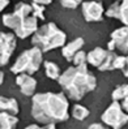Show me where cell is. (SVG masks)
I'll return each instance as SVG.
<instances>
[{"instance_id": "20", "label": "cell", "mask_w": 128, "mask_h": 129, "mask_svg": "<svg viewBox=\"0 0 128 129\" xmlns=\"http://www.w3.org/2000/svg\"><path fill=\"white\" fill-rule=\"evenodd\" d=\"M124 24V26H128V0H123L120 3V12H119V18Z\"/></svg>"}, {"instance_id": "16", "label": "cell", "mask_w": 128, "mask_h": 129, "mask_svg": "<svg viewBox=\"0 0 128 129\" xmlns=\"http://www.w3.org/2000/svg\"><path fill=\"white\" fill-rule=\"evenodd\" d=\"M33 7V14L35 18L38 20H44L46 16H44V11H46V5H50L51 2L50 0H37V2H32L30 3Z\"/></svg>"}, {"instance_id": "4", "label": "cell", "mask_w": 128, "mask_h": 129, "mask_svg": "<svg viewBox=\"0 0 128 129\" xmlns=\"http://www.w3.org/2000/svg\"><path fill=\"white\" fill-rule=\"evenodd\" d=\"M67 42V35L63 30H60L56 24L47 22L42 25L37 33L32 37L33 47L39 48L42 52H50L58 47H64Z\"/></svg>"}, {"instance_id": "5", "label": "cell", "mask_w": 128, "mask_h": 129, "mask_svg": "<svg viewBox=\"0 0 128 129\" xmlns=\"http://www.w3.org/2000/svg\"><path fill=\"white\" fill-rule=\"evenodd\" d=\"M125 57L127 56H120L116 52L103 50L102 47H95L88 54V63L101 72L122 71L125 65Z\"/></svg>"}, {"instance_id": "19", "label": "cell", "mask_w": 128, "mask_h": 129, "mask_svg": "<svg viewBox=\"0 0 128 129\" xmlns=\"http://www.w3.org/2000/svg\"><path fill=\"white\" fill-rule=\"evenodd\" d=\"M120 3L122 2H114L109 8L105 11V16L109 17V18H119V12H120Z\"/></svg>"}, {"instance_id": "21", "label": "cell", "mask_w": 128, "mask_h": 129, "mask_svg": "<svg viewBox=\"0 0 128 129\" xmlns=\"http://www.w3.org/2000/svg\"><path fill=\"white\" fill-rule=\"evenodd\" d=\"M73 64H74V67H81V65H86L88 64V54L85 51H80L79 54L74 56V59H73V61H72Z\"/></svg>"}, {"instance_id": "12", "label": "cell", "mask_w": 128, "mask_h": 129, "mask_svg": "<svg viewBox=\"0 0 128 129\" xmlns=\"http://www.w3.org/2000/svg\"><path fill=\"white\" fill-rule=\"evenodd\" d=\"M84 44H85V41H84V38H74L73 41L68 42L65 44V46L63 47L62 50V54H63V57L67 60V61H73V59L74 56H76L79 52L81 51V48L84 47Z\"/></svg>"}, {"instance_id": "10", "label": "cell", "mask_w": 128, "mask_h": 129, "mask_svg": "<svg viewBox=\"0 0 128 129\" xmlns=\"http://www.w3.org/2000/svg\"><path fill=\"white\" fill-rule=\"evenodd\" d=\"M82 16L86 22H98L103 20L105 8L101 2H84L81 4Z\"/></svg>"}, {"instance_id": "17", "label": "cell", "mask_w": 128, "mask_h": 129, "mask_svg": "<svg viewBox=\"0 0 128 129\" xmlns=\"http://www.w3.org/2000/svg\"><path fill=\"white\" fill-rule=\"evenodd\" d=\"M111 98L114 102H123L128 98V83L125 85H119L114 89L111 94Z\"/></svg>"}, {"instance_id": "24", "label": "cell", "mask_w": 128, "mask_h": 129, "mask_svg": "<svg viewBox=\"0 0 128 129\" xmlns=\"http://www.w3.org/2000/svg\"><path fill=\"white\" fill-rule=\"evenodd\" d=\"M24 129H46V126H41V125H38V124H30V125H28V126L24 128Z\"/></svg>"}, {"instance_id": "8", "label": "cell", "mask_w": 128, "mask_h": 129, "mask_svg": "<svg viewBox=\"0 0 128 129\" xmlns=\"http://www.w3.org/2000/svg\"><path fill=\"white\" fill-rule=\"evenodd\" d=\"M110 38L111 39L107 43L109 51H118L123 56H128V26H123L114 30Z\"/></svg>"}, {"instance_id": "22", "label": "cell", "mask_w": 128, "mask_h": 129, "mask_svg": "<svg viewBox=\"0 0 128 129\" xmlns=\"http://www.w3.org/2000/svg\"><path fill=\"white\" fill-rule=\"evenodd\" d=\"M64 8H69V9H76L79 8V5H81L82 3L80 0H63V2H60Z\"/></svg>"}, {"instance_id": "3", "label": "cell", "mask_w": 128, "mask_h": 129, "mask_svg": "<svg viewBox=\"0 0 128 129\" xmlns=\"http://www.w3.org/2000/svg\"><path fill=\"white\" fill-rule=\"evenodd\" d=\"M3 25L8 29H12L16 37L20 39H26L28 37L34 35L38 26V18L33 14V7L32 4L20 2L14 5V11L12 13H5L2 17Z\"/></svg>"}, {"instance_id": "28", "label": "cell", "mask_w": 128, "mask_h": 129, "mask_svg": "<svg viewBox=\"0 0 128 129\" xmlns=\"http://www.w3.org/2000/svg\"><path fill=\"white\" fill-rule=\"evenodd\" d=\"M46 129H58L56 128V124H48V125H44Z\"/></svg>"}, {"instance_id": "11", "label": "cell", "mask_w": 128, "mask_h": 129, "mask_svg": "<svg viewBox=\"0 0 128 129\" xmlns=\"http://www.w3.org/2000/svg\"><path fill=\"white\" fill-rule=\"evenodd\" d=\"M16 85L20 87V91L25 96H34L37 90V80L29 74H18L16 77Z\"/></svg>"}, {"instance_id": "1", "label": "cell", "mask_w": 128, "mask_h": 129, "mask_svg": "<svg viewBox=\"0 0 128 129\" xmlns=\"http://www.w3.org/2000/svg\"><path fill=\"white\" fill-rule=\"evenodd\" d=\"M69 102L64 93H37L32 98V116L39 124L64 123L69 119Z\"/></svg>"}, {"instance_id": "13", "label": "cell", "mask_w": 128, "mask_h": 129, "mask_svg": "<svg viewBox=\"0 0 128 129\" xmlns=\"http://www.w3.org/2000/svg\"><path fill=\"white\" fill-rule=\"evenodd\" d=\"M0 112H7L9 115L17 116V113L20 112L18 101L16 98H7L0 95Z\"/></svg>"}, {"instance_id": "6", "label": "cell", "mask_w": 128, "mask_h": 129, "mask_svg": "<svg viewBox=\"0 0 128 129\" xmlns=\"http://www.w3.org/2000/svg\"><path fill=\"white\" fill-rule=\"evenodd\" d=\"M42 64H43V52L37 47H32L29 50H25L17 57L16 63L11 68V72L17 76L18 74L33 76L34 73L39 71Z\"/></svg>"}, {"instance_id": "7", "label": "cell", "mask_w": 128, "mask_h": 129, "mask_svg": "<svg viewBox=\"0 0 128 129\" xmlns=\"http://www.w3.org/2000/svg\"><path fill=\"white\" fill-rule=\"evenodd\" d=\"M101 120L105 125L111 129H120L128 124V115L124 112L119 102H112L102 113Z\"/></svg>"}, {"instance_id": "26", "label": "cell", "mask_w": 128, "mask_h": 129, "mask_svg": "<svg viewBox=\"0 0 128 129\" xmlns=\"http://www.w3.org/2000/svg\"><path fill=\"white\" fill-rule=\"evenodd\" d=\"M122 108L124 110V112L128 115V98H127L125 101H123V102H122Z\"/></svg>"}, {"instance_id": "27", "label": "cell", "mask_w": 128, "mask_h": 129, "mask_svg": "<svg viewBox=\"0 0 128 129\" xmlns=\"http://www.w3.org/2000/svg\"><path fill=\"white\" fill-rule=\"evenodd\" d=\"M9 4V2H8V0H0V12H2L4 8H5V7L7 5H8Z\"/></svg>"}, {"instance_id": "18", "label": "cell", "mask_w": 128, "mask_h": 129, "mask_svg": "<svg viewBox=\"0 0 128 129\" xmlns=\"http://www.w3.org/2000/svg\"><path fill=\"white\" fill-rule=\"evenodd\" d=\"M90 115V111L84 107V106H81V104H74L73 106V110H72V116L79 120V121H84L88 116Z\"/></svg>"}, {"instance_id": "29", "label": "cell", "mask_w": 128, "mask_h": 129, "mask_svg": "<svg viewBox=\"0 0 128 129\" xmlns=\"http://www.w3.org/2000/svg\"><path fill=\"white\" fill-rule=\"evenodd\" d=\"M3 81H4V72L0 71V85L3 83Z\"/></svg>"}, {"instance_id": "2", "label": "cell", "mask_w": 128, "mask_h": 129, "mask_svg": "<svg viewBox=\"0 0 128 129\" xmlns=\"http://www.w3.org/2000/svg\"><path fill=\"white\" fill-rule=\"evenodd\" d=\"M58 83L68 99L80 102L88 93L97 87L95 76L89 72L88 64L81 67H69L62 73Z\"/></svg>"}, {"instance_id": "15", "label": "cell", "mask_w": 128, "mask_h": 129, "mask_svg": "<svg viewBox=\"0 0 128 129\" xmlns=\"http://www.w3.org/2000/svg\"><path fill=\"white\" fill-rule=\"evenodd\" d=\"M18 125L17 116L9 115L7 112H0V129H16Z\"/></svg>"}, {"instance_id": "9", "label": "cell", "mask_w": 128, "mask_h": 129, "mask_svg": "<svg viewBox=\"0 0 128 129\" xmlns=\"http://www.w3.org/2000/svg\"><path fill=\"white\" fill-rule=\"evenodd\" d=\"M17 47L16 35L12 33L0 31V67H4L9 63V59L13 51Z\"/></svg>"}, {"instance_id": "14", "label": "cell", "mask_w": 128, "mask_h": 129, "mask_svg": "<svg viewBox=\"0 0 128 129\" xmlns=\"http://www.w3.org/2000/svg\"><path fill=\"white\" fill-rule=\"evenodd\" d=\"M43 67H44V74H46L47 78L54 81H58L60 78L62 71H60V67L56 63L51 61V60H46V61H43Z\"/></svg>"}, {"instance_id": "25", "label": "cell", "mask_w": 128, "mask_h": 129, "mask_svg": "<svg viewBox=\"0 0 128 129\" xmlns=\"http://www.w3.org/2000/svg\"><path fill=\"white\" fill-rule=\"evenodd\" d=\"M122 72H123V74L125 76V77H128V56L125 57V65H124V68L122 69Z\"/></svg>"}, {"instance_id": "23", "label": "cell", "mask_w": 128, "mask_h": 129, "mask_svg": "<svg viewBox=\"0 0 128 129\" xmlns=\"http://www.w3.org/2000/svg\"><path fill=\"white\" fill-rule=\"evenodd\" d=\"M88 129H110L107 125H105L103 123H93L90 124Z\"/></svg>"}]
</instances>
